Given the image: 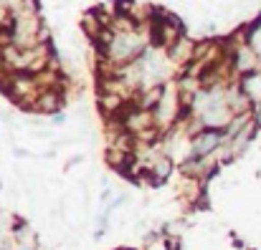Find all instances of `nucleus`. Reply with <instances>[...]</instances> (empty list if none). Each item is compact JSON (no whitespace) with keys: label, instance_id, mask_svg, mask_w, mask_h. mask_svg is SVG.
Masks as SVG:
<instances>
[{"label":"nucleus","instance_id":"1","mask_svg":"<svg viewBox=\"0 0 261 250\" xmlns=\"http://www.w3.org/2000/svg\"><path fill=\"white\" fill-rule=\"evenodd\" d=\"M226 142V132L221 127H200L188 142V157H211Z\"/></svg>","mask_w":261,"mask_h":250},{"label":"nucleus","instance_id":"2","mask_svg":"<svg viewBox=\"0 0 261 250\" xmlns=\"http://www.w3.org/2000/svg\"><path fill=\"white\" fill-rule=\"evenodd\" d=\"M251 119H254L256 129H261V99L259 101H254V106H251Z\"/></svg>","mask_w":261,"mask_h":250},{"label":"nucleus","instance_id":"3","mask_svg":"<svg viewBox=\"0 0 261 250\" xmlns=\"http://www.w3.org/2000/svg\"><path fill=\"white\" fill-rule=\"evenodd\" d=\"M165 245H168V250H180V240H177V235H168V238H165Z\"/></svg>","mask_w":261,"mask_h":250},{"label":"nucleus","instance_id":"4","mask_svg":"<svg viewBox=\"0 0 261 250\" xmlns=\"http://www.w3.org/2000/svg\"><path fill=\"white\" fill-rule=\"evenodd\" d=\"M117 250H137V248H117Z\"/></svg>","mask_w":261,"mask_h":250}]
</instances>
